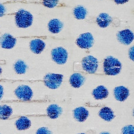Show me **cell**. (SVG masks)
<instances>
[{
	"mask_svg": "<svg viewBox=\"0 0 134 134\" xmlns=\"http://www.w3.org/2000/svg\"><path fill=\"white\" fill-rule=\"evenodd\" d=\"M16 26L18 28H26L30 27L33 22V16L28 11L20 9L14 13Z\"/></svg>",
	"mask_w": 134,
	"mask_h": 134,
	"instance_id": "2",
	"label": "cell"
},
{
	"mask_svg": "<svg viewBox=\"0 0 134 134\" xmlns=\"http://www.w3.org/2000/svg\"><path fill=\"white\" fill-rule=\"evenodd\" d=\"M81 64L82 69L85 71L91 74L95 73L98 67L97 59L91 55L83 58L81 61Z\"/></svg>",
	"mask_w": 134,
	"mask_h": 134,
	"instance_id": "4",
	"label": "cell"
},
{
	"mask_svg": "<svg viewBox=\"0 0 134 134\" xmlns=\"http://www.w3.org/2000/svg\"><path fill=\"white\" fill-rule=\"evenodd\" d=\"M99 134H110V133L109 132H108L104 131V132H102L99 133Z\"/></svg>",
	"mask_w": 134,
	"mask_h": 134,
	"instance_id": "31",
	"label": "cell"
},
{
	"mask_svg": "<svg viewBox=\"0 0 134 134\" xmlns=\"http://www.w3.org/2000/svg\"><path fill=\"white\" fill-rule=\"evenodd\" d=\"M13 114L12 108L7 105H0V119L7 120Z\"/></svg>",
	"mask_w": 134,
	"mask_h": 134,
	"instance_id": "20",
	"label": "cell"
},
{
	"mask_svg": "<svg viewBox=\"0 0 134 134\" xmlns=\"http://www.w3.org/2000/svg\"><path fill=\"white\" fill-rule=\"evenodd\" d=\"M27 65L21 60H17L14 64V69L15 72L18 74H25L27 69Z\"/></svg>",
	"mask_w": 134,
	"mask_h": 134,
	"instance_id": "22",
	"label": "cell"
},
{
	"mask_svg": "<svg viewBox=\"0 0 134 134\" xmlns=\"http://www.w3.org/2000/svg\"><path fill=\"white\" fill-rule=\"evenodd\" d=\"M63 75L60 74L48 73L45 75L42 82L50 89L58 88L63 81Z\"/></svg>",
	"mask_w": 134,
	"mask_h": 134,
	"instance_id": "3",
	"label": "cell"
},
{
	"mask_svg": "<svg viewBox=\"0 0 134 134\" xmlns=\"http://www.w3.org/2000/svg\"><path fill=\"white\" fill-rule=\"evenodd\" d=\"M116 36L119 42L125 45H129L132 42L134 38L132 31L129 29L118 31Z\"/></svg>",
	"mask_w": 134,
	"mask_h": 134,
	"instance_id": "9",
	"label": "cell"
},
{
	"mask_svg": "<svg viewBox=\"0 0 134 134\" xmlns=\"http://www.w3.org/2000/svg\"><path fill=\"white\" fill-rule=\"evenodd\" d=\"M114 94L115 99L119 102H124L129 95V91L125 86H119L114 88Z\"/></svg>",
	"mask_w": 134,
	"mask_h": 134,
	"instance_id": "10",
	"label": "cell"
},
{
	"mask_svg": "<svg viewBox=\"0 0 134 134\" xmlns=\"http://www.w3.org/2000/svg\"><path fill=\"white\" fill-rule=\"evenodd\" d=\"M133 47L132 46L129 49V57L131 60H133Z\"/></svg>",
	"mask_w": 134,
	"mask_h": 134,
	"instance_id": "27",
	"label": "cell"
},
{
	"mask_svg": "<svg viewBox=\"0 0 134 134\" xmlns=\"http://www.w3.org/2000/svg\"><path fill=\"white\" fill-rule=\"evenodd\" d=\"M92 95L95 99L101 100L106 98L108 96L109 92L106 87L99 85L93 90Z\"/></svg>",
	"mask_w": 134,
	"mask_h": 134,
	"instance_id": "15",
	"label": "cell"
},
{
	"mask_svg": "<svg viewBox=\"0 0 134 134\" xmlns=\"http://www.w3.org/2000/svg\"><path fill=\"white\" fill-rule=\"evenodd\" d=\"M62 109L57 104H51L47 108V116L51 119H57L62 114Z\"/></svg>",
	"mask_w": 134,
	"mask_h": 134,
	"instance_id": "14",
	"label": "cell"
},
{
	"mask_svg": "<svg viewBox=\"0 0 134 134\" xmlns=\"http://www.w3.org/2000/svg\"><path fill=\"white\" fill-rule=\"evenodd\" d=\"M122 134H134V127L132 125L125 126L121 130Z\"/></svg>",
	"mask_w": 134,
	"mask_h": 134,
	"instance_id": "24",
	"label": "cell"
},
{
	"mask_svg": "<svg viewBox=\"0 0 134 134\" xmlns=\"http://www.w3.org/2000/svg\"><path fill=\"white\" fill-rule=\"evenodd\" d=\"M87 14V9L82 5H78L74 8L73 15L74 17L79 20H82L86 18Z\"/></svg>",
	"mask_w": 134,
	"mask_h": 134,
	"instance_id": "21",
	"label": "cell"
},
{
	"mask_svg": "<svg viewBox=\"0 0 134 134\" xmlns=\"http://www.w3.org/2000/svg\"><path fill=\"white\" fill-rule=\"evenodd\" d=\"M52 60L58 64H64L67 61L68 53L66 49L62 47H58L53 49L51 51Z\"/></svg>",
	"mask_w": 134,
	"mask_h": 134,
	"instance_id": "6",
	"label": "cell"
},
{
	"mask_svg": "<svg viewBox=\"0 0 134 134\" xmlns=\"http://www.w3.org/2000/svg\"><path fill=\"white\" fill-rule=\"evenodd\" d=\"M115 3L117 4H123L129 1V0H114Z\"/></svg>",
	"mask_w": 134,
	"mask_h": 134,
	"instance_id": "28",
	"label": "cell"
},
{
	"mask_svg": "<svg viewBox=\"0 0 134 134\" xmlns=\"http://www.w3.org/2000/svg\"><path fill=\"white\" fill-rule=\"evenodd\" d=\"M31 125V121L26 116H21L15 122V126L17 130L21 131L28 129Z\"/></svg>",
	"mask_w": 134,
	"mask_h": 134,
	"instance_id": "18",
	"label": "cell"
},
{
	"mask_svg": "<svg viewBox=\"0 0 134 134\" xmlns=\"http://www.w3.org/2000/svg\"><path fill=\"white\" fill-rule=\"evenodd\" d=\"M98 115L101 118L106 121H111L115 117L113 110L107 106L103 107L99 110Z\"/></svg>",
	"mask_w": 134,
	"mask_h": 134,
	"instance_id": "19",
	"label": "cell"
},
{
	"mask_svg": "<svg viewBox=\"0 0 134 134\" xmlns=\"http://www.w3.org/2000/svg\"><path fill=\"white\" fill-rule=\"evenodd\" d=\"M16 96L21 101L30 102L32 97L33 92L30 88L26 85H20L14 91Z\"/></svg>",
	"mask_w": 134,
	"mask_h": 134,
	"instance_id": "5",
	"label": "cell"
},
{
	"mask_svg": "<svg viewBox=\"0 0 134 134\" xmlns=\"http://www.w3.org/2000/svg\"><path fill=\"white\" fill-rule=\"evenodd\" d=\"M2 71H3V70H2V69L1 68V66H0V75H1V74H2Z\"/></svg>",
	"mask_w": 134,
	"mask_h": 134,
	"instance_id": "32",
	"label": "cell"
},
{
	"mask_svg": "<svg viewBox=\"0 0 134 134\" xmlns=\"http://www.w3.org/2000/svg\"><path fill=\"white\" fill-rule=\"evenodd\" d=\"M111 21V17L106 13H100L96 18L97 24L101 28H106L108 27Z\"/></svg>",
	"mask_w": 134,
	"mask_h": 134,
	"instance_id": "17",
	"label": "cell"
},
{
	"mask_svg": "<svg viewBox=\"0 0 134 134\" xmlns=\"http://www.w3.org/2000/svg\"><path fill=\"white\" fill-rule=\"evenodd\" d=\"M121 68V62L113 56H108L104 60L103 70L106 75H116L119 73Z\"/></svg>",
	"mask_w": 134,
	"mask_h": 134,
	"instance_id": "1",
	"label": "cell"
},
{
	"mask_svg": "<svg viewBox=\"0 0 134 134\" xmlns=\"http://www.w3.org/2000/svg\"><path fill=\"white\" fill-rule=\"evenodd\" d=\"M94 39L90 32H85L81 34L76 40L77 46L82 48L88 49L91 48L94 43Z\"/></svg>",
	"mask_w": 134,
	"mask_h": 134,
	"instance_id": "7",
	"label": "cell"
},
{
	"mask_svg": "<svg viewBox=\"0 0 134 134\" xmlns=\"http://www.w3.org/2000/svg\"><path fill=\"white\" fill-rule=\"evenodd\" d=\"M74 119L78 122L85 121L89 116V111L84 107H79L75 108L73 111Z\"/></svg>",
	"mask_w": 134,
	"mask_h": 134,
	"instance_id": "11",
	"label": "cell"
},
{
	"mask_svg": "<svg viewBox=\"0 0 134 134\" xmlns=\"http://www.w3.org/2000/svg\"><path fill=\"white\" fill-rule=\"evenodd\" d=\"M96 132L95 130H89L85 132H82V133H77V134H95Z\"/></svg>",
	"mask_w": 134,
	"mask_h": 134,
	"instance_id": "29",
	"label": "cell"
},
{
	"mask_svg": "<svg viewBox=\"0 0 134 134\" xmlns=\"http://www.w3.org/2000/svg\"><path fill=\"white\" fill-rule=\"evenodd\" d=\"M4 95V88L3 86L0 84V100L2 98Z\"/></svg>",
	"mask_w": 134,
	"mask_h": 134,
	"instance_id": "30",
	"label": "cell"
},
{
	"mask_svg": "<svg viewBox=\"0 0 134 134\" xmlns=\"http://www.w3.org/2000/svg\"><path fill=\"white\" fill-rule=\"evenodd\" d=\"M41 3L48 8H54L57 7L59 3V0H42Z\"/></svg>",
	"mask_w": 134,
	"mask_h": 134,
	"instance_id": "23",
	"label": "cell"
},
{
	"mask_svg": "<svg viewBox=\"0 0 134 134\" xmlns=\"http://www.w3.org/2000/svg\"><path fill=\"white\" fill-rule=\"evenodd\" d=\"M36 134H52V132L48 128L43 127L38 129Z\"/></svg>",
	"mask_w": 134,
	"mask_h": 134,
	"instance_id": "25",
	"label": "cell"
},
{
	"mask_svg": "<svg viewBox=\"0 0 134 134\" xmlns=\"http://www.w3.org/2000/svg\"><path fill=\"white\" fill-rule=\"evenodd\" d=\"M63 27V23L58 19L54 18L50 20L48 24L49 31L52 34L60 32Z\"/></svg>",
	"mask_w": 134,
	"mask_h": 134,
	"instance_id": "16",
	"label": "cell"
},
{
	"mask_svg": "<svg viewBox=\"0 0 134 134\" xmlns=\"http://www.w3.org/2000/svg\"><path fill=\"white\" fill-rule=\"evenodd\" d=\"M46 46L44 42L40 39H35L30 42V50L35 54H40L44 50Z\"/></svg>",
	"mask_w": 134,
	"mask_h": 134,
	"instance_id": "13",
	"label": "cell"
},
{
	"mask_svg": "<svg viewBox=\"0 0 134 134\" xmlns=\"http://www.w3.org/2000/svg\"><path fill=\"white\" fill-rule=\"evenodd\" d=\"M85 81V77L84 75L79 73L72 74L69 79L70 85L74 88H78L82 86Z\"/></svg>",
	"mask_w": 134,
	"mask_h": 134,
	"instance_id": "12",
	"label": "cell"
},
{
	"mask_svg": "<svg viewBox=\"0 0 134 134\" xmlns=\"http://www.w3.org/2000/svg\"><path fill=\"white\" fill-rule=\"evenodd\" d=\"M17 39L12 35L5 33L0 36V46L5 49L13 48L16 43Z\"/></svg>",
	"mask_w": 134,
	"mask_h": 134,
	"instance_id": "8",
	"label": "cell"
},
{
	"mask_svg": "<svg viewBox=\"0 0 134 134\" xmlns=\"http://www.w3.org/2000/svg\"><path fill=\"white\" fill-rule=\"evenodd\" d=\"M6 11V9L4 6V5H3L2 3H0V17L6 15L5 14Z\"/></svg>",
	"mask_w": 134,
	"mask_h": 134,
	"instance_id": "26",
	"label": "cell"
},
{
	"mask_svg": "<svg viewBox=\"0 0 134 134\" xmlns=\"http://www.w3.org/2000/svg\"><path fill=\"white\" fill-rule=\"evenodd\" d=\"M0 134H1V133H0Z\"/></svg>",
	"mask_w": 134,
	"mask_h": 134,
	"instance_id": "33",
	"label": "cell"
}]
</instances>
